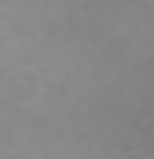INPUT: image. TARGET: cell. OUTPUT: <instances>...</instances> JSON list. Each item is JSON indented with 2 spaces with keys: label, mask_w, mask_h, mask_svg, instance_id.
<instances>
[{
  "label": "cell",
  "mask_w": 154,
  "mask_h": 159,
  "mask_svg": "<svg viewBox=\"0 0 154 159\" xmlns=\"http://www.w3.org/2000/svg\"><path fill=\"white\" fill-rule=\"evenodd\" d=\"M128 159H145V155H128Z\"/></svg>",
  "instance_id": "obj_1"
}]
</instances>
